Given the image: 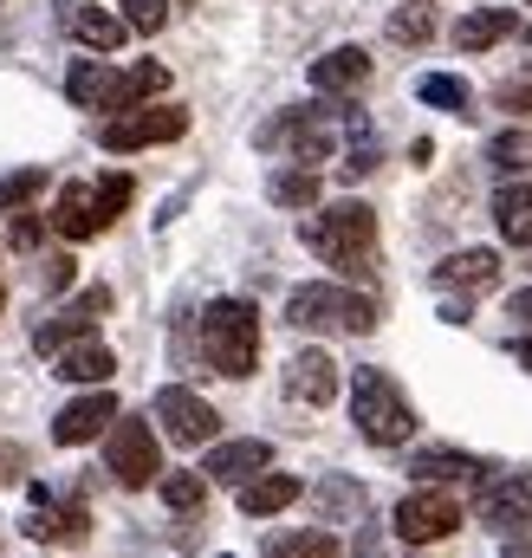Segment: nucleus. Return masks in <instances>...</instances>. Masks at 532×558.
I'll use <instances>...</instances> for the list:
<instances>
[{"mask_svg": "<svg viewBox=\"0 0 532 558\" xmlns=\"http://www.w3.org/2000/svg\"><path fill=\"white\" fill-rule=\"evenodd\" d=\"M85 526H92L85 500H72V507H39V513L26 520V533H33V539H46V546H78V539H85Z\"/></svg>", "mask_w": 532, "mask_h": 558, "instance_id": "20", "label": "nucleus"}, {"mask_svg": "<svg viewBox=\"0 0 532 558\" xmlns=\"http://www.w3.org/2000/svg\"><path fill=\"white\" fill-rule=\"evenodd\" d=\"M455 526H461V507H455V494H442V487H415V494L397 500V539L402 546H435V539H448Z\"/></svg>", "mask_w": 532, "mask_h": 558, "instance_id": "8", "label": "nucleus"}, {"mask_svg": "<svg viewBox=\"0 0 532 558\" xmlns=\"http://www.w3.org/2000/svg\"><path fill=\"white\" fill-rule=\"evenodd\" d=\"M182 7H195V0H182Z\"/></svg>", "mask_w": 532, "mask_h": 558, "instance_id": "41", "label": "nucleus"}, {"mask_svg": "<svg viewBox=\"0 0 532 558\" xmlns=\"http://www.w3.org/2000/svg\"><path fill=\"white\" fill-rule=\"evenodd\" d=\"M111 371H118V357H111L98 338H78V344L59 351V377H65V384H105Z\"/></svg>", "mask_w": 532, "mask_h": 558, "instance_id": "21", "label": "nucleus"}, {"mask_svg": "<svg viewBox=\"0 0 532 558\" xmlns=\"http://www.w3.org/2000/svg\"><path fill=\"white\" fill-rule=\"evenodd\" d=\"M299 494H305V481H299V474H266V468H261L254 481H241V513H247V520L286 513Z\"/></svg>", "mask_w": 532, "mask_h": 558, "instance_id": "18", "label": "nucleus"}, {"mask_svg": "<svg viewBox=\"0 0 532 558\" xmlns=\"http://www.w3.org/2000/svg\"><path fill=\"white\" fill-rule=\"evenodd\" d=\"M494 221H500V234L513 247H532V182H507L494 195Z\"/></svg>", "mask_w": 532, "mask_h": 558, "instance_id": "22", "label": "nucleus"}, {"mask_svg": "<svg viewBox=\"0 0 532 558\" xmlns=\"http://www.w3.org/2000/svg\"><path fill=\"white\" fill-rule=\"evenodd\" d=\"M182 131H189V111H176V105H149V111H124V118H111V124H105V149H111V156H131V149H149V143H176L182 137Z\"/></svg>", "mask_w": 532, "mask_h": 558, "instance_id": "9", "label": "nucleus"}, {"mask_svg": "<svg viewBox=\"0 0 532 558\" xmlns=\"http://www.w3.org/2000/svg\"><path fill=\"white\" fill-rule=\"evenodd\" d=\"M481 520L494 533H520L532 520V474H500L487 494H481Z\"/></svg>", "mask_w": 532, "mask_h": 558, "instance_id": "13", "label": "nucleus"}, {"mask_svg": "<svg viewBox=\"0 0 532 558\" xmlns=\"http://www.w3.org/2000/svg\"><path fill=\"white\" fill-rule=\"evenodd\" d=\"M513 318H520V325H532V286H527V292H513Z\"/></svg>", "mask_w": 532, "mask_h": 558, "instance_id": "37", "label": "nucleus"}, {"mask_svg": "<svg viewBox=\"0 0 532 558\" xmlns=\"http://www.w3.org/2000/svg\"><path fill=\"white\" fill-rule=\"evenodd\" d=\"M26 474V448H0V487Z\"/></svg>", "mask_w": 532, "mask_h": 558, "instance_id": "35", "label": "nucleus"}, {"mask_svg": "<svg viewBox=\"0 0 532 558\" xmlns=\"http://www.w3.org/2000/svg\"><path fill=\"white\" fill-rule=\"evenodd\" d=\"M507 558H532V546H527V539H513V546H507Z\"/></svg>", "mask_w": 532, "mask_h": 558, "instance_id": "39", "label": "nucleus"}, {"mask_svg": "<svg viewBox=\"0 0 532 558\" xmlns=\"http://www.w3.org/2000/svg\"><path fill=\"white\" fill-rule=\"evenodd\" d=\"M351 422L377 448H397V441L415 435V410H409V397L390 384V371H358V384H351Z\"/></svg>", "mask_w": 532, "mask_h": 558, "instance_id": "6", "label": "nucleus"}, {"mask_svg": "<svg viewBox=\"0 0 532 558\" xmlns=\"http://www.w3.org/2000/svg\"><path fill=\"white\" fill-rule=\"evenodd\" d=\"M78 338H92V318H78V312L65 305V312H59L52 325H39L33 351H39V357H59V351H65V344H78Z\"/></svg>", "mask_w": 532, "mask_h": 558, "instance_id": "26", "label": "nucleus"}, {"mask_svg": "<svg viewBox=\"0 0 532 558\" xmlns=\"http://www.w3.org/2000/svg\"><path fill=\"white\" fill-rule=\"evenodd\" d=\"M266 461H273V448L266 441H221L215 454H208V481H221V487H241V481H254Z\"/></svg>", "mask_w": 532, "mask_h": 558, "instance_id": "19", "label": "nucleus"}, {"mask_svg": "<svg viewBox=\"0 0 532 558\" xmlns=\"http://www.w3.org/2000/svg\"><path fill=\"white\" fill-rule=\"evenodd\" d=\"M156 422H162V435L176 441V448H202V441H215V403H202L195 390H182V384H169V390H156Z\"/></svg>", "mask_w": 532, "mask_h": 558, "instance_id": "10", "label": "nucleus"}, {"mask_svg": "<svg viewBox=\"0 0 532 558\" xmlns=\"http://www.w3.org/2000/svg\"><path fill=\"white\" fill-rule=\"evenodd\" d=\"M105 461H111V481L118 487H149L156 474H162V448H156V428L136 416H111L105 428Z\"/></svg>", "mask_w": 532, "mask_h": 558, "instance_id": "7", "label": "nucleus"}, {"mask_svg": "<svg viewBox=\"0 0 532 558\" xmlns=\"http://www.w3.org/2000/svg\"><path fill=\"white\" fill-rule=\"evenodd\" d=\"M364 558H390V553H384V546H377V539H364Z\"/></svg>", "mask_w": 532, "mask_h": 558, "instance_id": "40", "label": "nucleus"}, {"mask_svg": "<svg viewBox=\"0 0 532 558\" xmlns=\"http://www.w3.org/2000/svg\"><path fill=\"white\" fill-rule=\"evenodd\" d=\"M527 39H532V26H527Z\"/></svg>", "mask_w": 532, "mask_h": 558, "instance_id": "43", "label": "nucleus"}, {"mask_svg": "<svg viewBox=\"0 0 532 558\" xmlns=\"http://www.w3.org/2000/svg\"><path fill=\"white\" fill-rule=\"evenodd\" d=\"M266 195H273L279 208H312V202H318V169H305V162H299V169H279V175L266 182Z\"/></svg>", "mask_w": 532, "mask_h": 558, "instance_id": "25", "label": "nucleus"}, {"mask_svg": "<svg viewBox=\"0 0 532 558\" xmlns=\"http://www.w3.org/2000/svg\"><path fill=\"white\" fill-rule=\"evenodd\" d=\"M513 33H520L513 7H474V13H461V20H455V46H461V52H487V46L513 39Z\"/></svg>", "mask_w": 532, "mask_h": 558, "instance_id": "17", "label": "nucleus"}, {"mask_svg": "<svg viewBox=\"0 0 532 558\" xmlns=\"http://www.w3.org/2000/svg\"><path fill=\"white\" fill-rule=\"evenodd\" d=\"M299 234H305V247H312L325 267L371 279V254H377V215H371L364 202H331V208L305 215V228H299Z\"/></svg>", "mask_w": 532, "mask_h": 558, "instance_id": "1", "label": "nucleus"}, {"mask_svg": "<svg viewBox=\"0 0 532 558\" xmlns=\"http://www.w3.org/2000/svg\"><path fill=\"white\" fill-rule=\"evenodd\" d=\"M286 325L364 338V331H377V299H364V292H351V286H299V292L286 299Z\"/></svg>", "mask_w": 532, "mask_h": 558, "instance_id": "5", "label": "nucleus"}, {"mask_svg": "<svg viewBox=\"0 0 532 558\" xmlns=\"http://www.w3.org/2000/svg\"><path fill=\"white\" fill-rule=\"evenodd\" d=\"M0 305H7V292H0Z\"/></svg>", "mask_w": 532, "mask_h": 558, "instance_id": "42", "label": "nucleus"}, {"mask_svg": "<svg viewBox=\"0 0 532 558\" xmlns=\"http://www.w3.org/2000/svg\"><path fill=\"white\" fill-rule=\"evenodd\" d=\"M331 118H338L331 105H305V111H286L279 124H266V131H261V143H286L299 162H325V156H331V143H338V137H331Z\"/></svg>", "mask_w": 532, "mask_h": 558, "instance_id": "11", "label": "nucleus"}, {"mask_svg": "<svg viewBox=\"0 0 532 558\" xmlns=\"http://www.w3.org/2000/svg\"><path fill=\"white\" fill-rule=\"evenodd\" d=\"M494 105H500V111H520V118H527V111H532V65L494 85Z\"/></svg>", "mask_w": 532, "mask_h": 558, "instance_id": "32", "label": "nucleus"}, {"mask_svg": "<svg viewBox=\"0 0 532 558\" xmlns=\"http://www.w3.org/2000/svg\"><path fill=\"white\" fill-rule=\"evenodd\" d=\"M124 26H136V33H162V26H169V0H124Z\"/></svg>", "mask_w": 532, "mask_h": 558, "instance_id": "33", "label": "nucleus"}, {"mask_svg": "<svg viewBox=\"0 0 532 558\" xmlns=\"http://www.w3.org/2000/svg\"><path fill=\"white\" fill-rule=\"evenodd\" d=\"M33 241H39V221H33V215H20V221H13V247H20V254H26V247H33Z\"/></svg>", "mask_w": 532, "mask_h": 558, "instance_id": "36", "label": "nucleus"}, {"mask_svg": "<svg viewBox=\"0 0 532 558\" xmlns=\"http://www.w3.org/2000/svg\"><path fill=\"white\" fill-rule=\"evenodd\" d=\"M46 189V169H13V175H0V208H20V202H33Z\"/></svg>", "mask_w": 532, "mask_h": 558, "instance_id": "31", "label": "nucleus"}, {"mask_svg": "<svg viewBox=\"0 0 532 558\" xmlns=\"http://www.w3.org/2000/svg\"><path fill=\"white\" fill-rule=\"evenodd\" d=\"M487 156H494V169H520V162L532 156V137H527V131H507V137H494Z\"/></svg>", "mask_w": 532, "mask_h": 558, "instance_id": "34", "label": "nucleus"}, {"mask_svg": "<svg viewBox=\"0 0 532 558\" xmlns=\"http://www.w3.org/2000/svg\"><path fill=\"white\" fill-rule=\"evenodd\" d=\"M286 390H292L299 403H312V410H325V403L338 397V364H331L325 351H299V357L286 364Z\"/></svg>", "mask_w": 532, "mask_h": 558, "instance_id": "15", "label": "nucleus"}, {"mask_svg": "<svg viewBox=\"0 0 532 558\" xmlns=\"http://www.w3.org/2000/svg\"><path fill=\"white\" fill-rule=\"evenodd\" d=\"M65 26H72L92 52H118V46H124V33H131V26H124V20H111L105 7H65Z\"/></svg>", "mask_w": 532, "mask_h": 558, "instance_id": "23", "label": "nucleus"}, {"mask_svg": "<svg viewBox=\"0 0 532 558\" xmlns=\"http://www.w3.org/2000/svg\"><path fill=\"white\" fill-rule=\"evenodd\" d=\"M312 85H318V92H331V98L364 92V85H371V59H364V46H338V52L312 59Z\"/></svg>", "mask_w": 532, "mask_h": 558, "instance_id": "16", "label": "nucleus"}, {"mask_svg": "<svg viewBox=\"0 0 532 558\" xmlns=\"http://www.w3.org/2000/svg\"><path fill=\"white\" fill-rule=\"evenodd\" d=\"M513 357H520V364L532 371V338H520V344H513Z\"/></svg>", "mask_w": 532, "mask_h": 558, "instance_id": "38", "label": "nucleus"}, {"mask_svg": "<svg viewBox=\"0 0 532 558\" xmlns=\"http://www.w3.org/2000/svg\"><path fill=\"white\" fill-rule=\"evenodd\" d=\"M266 558H338V539L331 533H286L266 546Z\"/></svg>", "mask_w": 532, "mask_h": 558, "instance_id": "28", "label": "nucleus"}, {"mask_svg": "<svg viewBox=\"0 0 532 558\" xmlns=\"http://www.w3.org/2000/svg\"><path fill=\"white\" fill-rule=\"evenodd\" d=\"M202 494H208V474H162V500H169L176 513H195Z\"/></svg>", "mask_w": 532, "mask_h": 558, "instance_id": "29", "label": "nucleus"}, {"mask_svg": "<svg viewBox=\"0 0 532 558\" xmlns=\"http://www.w3.org/2000/svg\"><path fill=\"white\" fill-rule=\"evenodd\" d=\"M136 182L131 175H105V182H72L59 189V208H52V234L65 241H98L124 208H131Z\"/></svg>", "mask_w": 532, "mask_h": 558, "instance_id": "4", "label": "nucleus"}, {"mask_svg": "<svg viewBox=\"0 0 532 558\" xmlns=\"http://www.w3.org/2000/svg\"><path fill=\"white\" fill-rule=\"evenodd\" d=\"M415 92H422V105H442V111H468V85H461V78H442V72H428Z\"/></svg>", "mask_w": 532, "mask_h": 558, "instance_id": "30", "label": "nucleus"}, {"mask_svg": "<svg viewBox=\"0 0 532 558\" xmlns=\"http://www.w3.org/2000/svg\"><path fill=\"white\" fill-rule=\"evenodd\" d=\"M428 33H435V0H402L390 13V39L397 46H422Z\"/></svg>", "mask_w": 532, "mask_h": 558, "instance_id": "27", "label": "nucleus"}, {"mask_svg": "<svg viewBox=\"0 0 532 558\" xmlns=\"http://www.w3.org/2000/svg\"><path fill=\"white\" fill-rule=\"evenodd\" d=\"M409 474H422L428 487H442V481H474V474H487L474 454H455V448H428V454H415L409 461Z\"/></svg>", "mask_w": 532, "mask_h": 558, "instance_id": "24", "label": "nucleus"}, {"mask_svg": "<svg viewBox=\"0 0 532 558\" xmlns=\"http://www.w3.org/2000/svg\"><path fill=\"white\" fill-rule=\"evenodd\" d=\"M169 85V72L162 65H131V72H111L105 59H78L72 72H65V92H72V105L78 111H131L143 98H156Z\"/></svg>", "mask_w": 532, "mask_h": 558, "instance_id": "3", "label": "nucleus"}, {"mask_svg": "<svg viewBox=\"0 0 532 558\" xmlns=\"http://www.w3.org/2000/svg\"><path fill=\"white\" fill-rule=\"evenodd\" d=\"M202 357L221 377H247L261 364V312L247 299H215L202 312Z\"/></svg>", "mask_w": 532, "mask_h": 558, "instance_id": "2", "label": "nucleus"}, {"mask_svg": "<svg viewBox=\"0 0 532 558\" xmlns=\"http://www.w3.org/2000/svg\"><path fill=\"white\" fill-rule=\"evenodd\" d=\"M111 416H118V397L92 384V390H85L78 403H65V410L52 416V441H59V448H78V441H98V435L111 428Z\"/></svg>", "mask_w": 532, "mask_h": 558, "instance_id": "12", "label": "nucleus"}, {"mask_svg": "<svg viewBox=\"0 0 532 558\" xmlns=\"http://www.w3.org/2000/svg\"><path fill=\"white\" fill-rule=\"evenodd\" d=\"M435 286H448V292H494L500 286V254L494 247H461V254H448L435 267Z\"/></svg>", "mask_w": 532, "mask_h": 558, "instance_id": "14", "label": "nucleus"}]
</instances>
